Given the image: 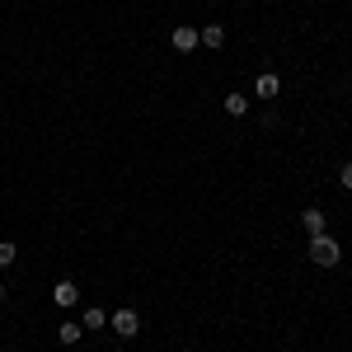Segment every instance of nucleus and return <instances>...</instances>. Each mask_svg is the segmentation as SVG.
Here are the masks:
<instances>
[{
	"label": "nucleus",
	"mask_w": 352,
	"mask_h": 352,
	"mask_svg": "<svg viewBox=\"0 0 352 352\" xmlns=\"http://www.w3.org/2000/svg\"><path fill=\"white\" fill-rule=\"evenodd\" d=\"M338 258H343V249H338L333 235H315L310 240V263L315 268H338Z\"/></svg>",
	"instance_id": "f257e3e1"
},
{
	"label": "nucleus",
	"mask_w": 352,
	"mask_h": 352,
	"mask_svg": "<svg viewBox=\"0 0 352 352\" xmlns=\"http://www.w3.org/2000/svg\"><path fill=\"white\" fill-rule=\"evenodd\" d=\"M113 333L118 338H136L141 333V315L136 310H113Z\"/></svg>",
	"instance_id": "f03ea898"
},
{
	"label": "nucleus",
	"mask_w": 352,
	"mask_h": 352,
	"mask_svg": "<svg viewBox=\"0 0 352 352\" xmlns=\"http://www.w3.org/2000/svg\"><path fill=\"white\" fill-rule=\"evenodd\" d=\"M277 94H282V80H277L272 71H258V80H254V99L268 104V99H277Z\"/></svg>",
	"instance_id": "7ed1b4c3"
},
{
	"label": "nucleus",
	"mask_w": 352,
	"mask_h": 352,
	"mask_svg": "<svg viewBox=\"0 0 352 352\" xmlns=\"http://www.w3.org/2000/svg\"><path fill=\"white\" fill-rule=\"evenodd\" d=\"M300 230L315 240V235H329V217L320 212V207H310V212H300Z\"/></svg>",
	"instance_id": "20e7f679"
},
{
	"label": "nucleus",
	"mask_w": 352,
	"mask_h": 352,
	"mask_svg": "<svg viewBox=\"0 0 352 352\" xmlns=\"http://www.w3.org/2000/svg\"><path fill=\"white\" fill-rule=\"evenodd\" d=\"M197 43H202L197 28H174V33H169V47H174V52H192Z\"/></svg>",
	"instance_id": "39448f33"
},
{
	"label": "nucleus",
	"mask_w": 352,
	"mask_h": 352,
	"mask_svg": "<svg viewBox=\"0 0 352 352\" xmlns=\"http://www.w3.org/2000/svg\"><path fill=\"white\" fill-rule=\"evenodd\" d=\"M76 296H80V292H76V282H71V277H61V282L52 287V300L61 305V310H66V305H76Z\"/></svg>",
	"instance_id": "423d86ee"
},
{
	"label": "nucleus",
	"mask_w": 352,
	"mask_h": 352,
	"mask_svg": "<svg viewBox=\"0 0 352 352\" xmlns=\"http://www.w3.org/2000/svg\"><path fill=\"white\" fill-rule=\"evenodd\" d=\"M80 333H85V324L66 320V324H56V343H61V348H76V343H80Z\"/></svg>",
	"instance_id": "0eeeda50"
},
{
	"label": "nucleus",
	"mask_w": 352,
	"mask_h": 352,
	"mask_svg": "<svg viewBox=\"0 0 352 352\" xmlns=\"http://www.w3.org/2000/svg\"><path fill=\"white\" fill-rule=\"evenodd\" d=\"M197 38L212 47V52H221L226 47V24H207V28H197Z\"/></svg>",
	"instance_id": "6e6552de"
},
{
	"label": "nucleus",
	"mask_w": 352,
	"mask_h": 352,
	"mask_svg": "<svg viewBox=\"0 0 352 352\" xmlns=\"http://www.w3.org/2000/svg\"><path fill=\"white\" fill-rule=\"evenodd\" d=\"M226 113L230 118H244L249 113V94H226Z\"/></svg>",
	"instance_id": "1a4fd4ad"
},
{
	"label": "nucleus",
	"mask_w": 352,
	"mask_h": 352,
	"mask_svg": "<svg viewBox=\"0 0 352 352\" xmlns=\"http://www.w3.org/2000/svg\"><path fill=\"white\" fill-rule=\"evenodd\" d=\"M85 329H104L109 324V310H99V305H89V310H85V320H80Z\"/></svg>",
	"instance_id": "9d476101"
},
{
	"label": "nucleus",
	"mask_w": 352,
	"mask_h": 352,
	"mask_svg": "<svg viewBox=\"0 0 352 352\" xmlns=\"http://www.w3.org/2000/svg\"><path fill=\"white\" fill-rule=\"evenodd\" d=\"M14 258H19V249H14V244H10V240H0V268H10Z\"/></svg>",
	"instance_id": "9b49d317"
},
{
	"label": "nucleus",
	"mask_w": 352,
	"mask_h": 352,
	"mask_svg": "<svg viewBox=\"0 0 352 352\" xmlns=\"http://www.w3.org/2000/svg\"><path fill=\"white\" fill-rule=\"evenodd\" d=\"M338 184H343V188H348V192H352V160H348V164H343V169H338Z\"/></svg>",
	"instance_id": "f8f14e48"
},
{
	"label": "nucleus",
	"mask_w": 352,
	"mask_h": 352,
	"mask_svg": "<svg viewBox=\"0 0 352 352\" xmlns=\"http://www.w3.org/2000/svg\"><path fill=\"white\" fill-rule=\"evenodd\" d=\"M5 296H10V292H5V282H0V305H5Z\"/></svg>",
	"instance_id": "ddd939ff"
}]
</instances>
